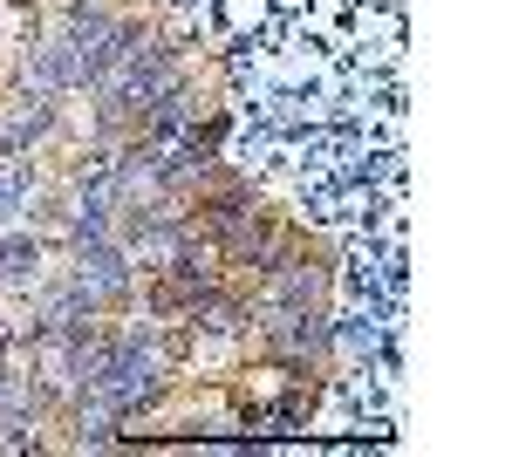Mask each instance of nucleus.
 I'll return each instance as SVG.
<instances>
[{
	"label": "nucleus",
	"mask_w": 512,
	"mask_h": 457,
	"mask_svg": "<svg viewBox=\"0 0 512 457\" xmlns=\"http://www.w3.org/2000/svg\"><path fill=\"white\" fill-rule=\"evenodd\" d=\"M130 280H137V253L123 246L117 232H103V239H76V287L89 301H123L130 294Z\"/></svg>",
	"instance_id": "f257e3e1"
},
{
	"label": "nucleus",
	"mask_w": 512,
	"mask_h": 457,
	"mask_svg": "<svg viewBox=\"0 0 512 457\" xmlns=\"http://www.w3.org/2000/svg\"><path fill=\"white\" fill-rule=\"evenodd\" d=\"M35 260H41L35 232H7V239H0V280H28Z\"/></svg>",
	"instance_id": "f03ea898"
},
{
	"label": "nucleus",
	"mask_w": 512,
	"mask_h": 457,
	"mask_svg": "<svg viewBox=\"0 0 512 457\" xmlns=\"http://www.w3.org/2000/svg\"><path fill=\"white\" fill-rule=\"evenodd\" d=\"M0 403H7V382H0Z\"/></svg>",
	"instance_id": "7ed1b4c3"
}]
</instances>
